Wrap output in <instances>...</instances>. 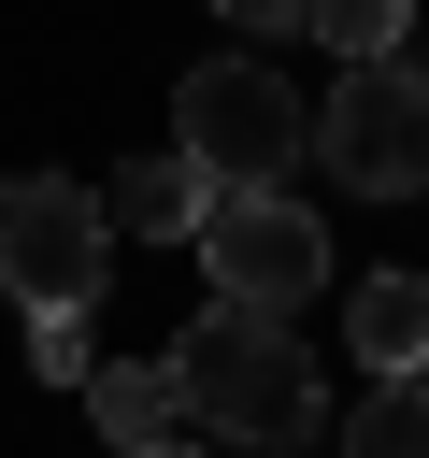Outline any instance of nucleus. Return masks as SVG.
I'll return each mask as SVG.
<instances>
[{
	"instance_id": "obj_5",
	"label": "nucleus",
	"mask_w": 429,
	"mask_h": 458,
	"mask_svg": "<svg viewBox=\"0 0 429 458\" xmlns=\"http://www.w3.org/2000/svg\"><path fill=\"white\" fill-rule=\"evenodd\" d=\"M186 243H200L214 301H272V315H300V301L329 286V229H315L286 186H214V200L186 215Z\"/></svg>"
},
{
	"instance_id": "obj_9",
	"label": "nucleus",
	"mask_w": 429,
	"mask_h": 458,
	"mask_svg": "<svg viewBox=\"0 0 429 458\" xmlns=\"http://www.w3.org/2000/svg\"><path fill=\"white\" fill-rule=\"evenodd\" d=\"M358 358H372V372L429 358V286H415V272H372V286H358Z\"/></svg>"
},
{
	"instance_id": "obj_11",
	"label": "nucleus",
	"mask_w": 429,
	"mask_h": 458,
	"mask_svg": "<svg viewBox=\"0 0 429 458\" xmlns=\"http://www.w3.org/2000/svg\"><path fill=\"white\" fill-rule=\"evenodd\" d=\"M29 358H43L57 386H86V315H29Z\"/></svg>"
},
{
	"instance_id": "obj_12",
	"label": "nucleus",
	"mask_w": 429,
	"mask_h": 458,
	"mask_svg": "<svg viewBox=\"0 0 429 458\" xmlns=\"http://www.w3.org/2000/svg\"><path fill=\"white\" fill-rule=\"evenodd\" d=\"M229 29H300V0H214Z\"/></svg>"
},
{
	"instance_id": "obj_4",
	"label": "nucleus",
	"mask_w": 429,
	"mask_h": 458,
	"mask_svg": "<svg viewBox=\"0 0 429 458\" xmlns=\"http://www.w3.org/2000/svg\"><path fill=\"white\" fill-rule=\"evenodd\" d=\"M315 157L358 186V200H415L429 186V72L386 43V57H343V86L315 100Z\"/></svg>"
},
{
	"instance_id": "obj_7",
	"label": "nucleus",
	"mask_w": 429,
	"mask_h": 458,
	"mask_svg": "<svg viewBox=\"0 0 429 458\" xmlns=\"http://www.w3.org/2000/svg\"><path fill=\"white\" fill-rule=\"evenodd\" d=\"M200 200H214V172H200L186 143H157V157H129V172L100 186V215H114V229H186Z\"/></svg>"
},
{
	"instance_id": "obj_3",
	"label": "nucleus",
	"mask_w": 429,
	"mask_h": 458,
	"mask_svg": "<svg viewBox=\"0 0 429 458\" xmlns=\"http://www.w3.org/2000/svg\"><path fill=\"white\" fill-rule=\"evenodd\" d=\"M172 143H186L214 186H286V172L315 157V114L286 100V72H257V57H200V72L172 86Z\"/></svg>"
},
{
	"instance_id": "obj_8",
	"label": "nucleus",
	"mask_w": 429,
	"mask_h": 458,
	"mask_svg": "<svg viewBox=\"0 0 429 458\" xmlns=\"http://www.w3.org/2000/svg\"><path fill=\"white\" fill-rule=\"evenodd\" d=\"M343 444H358V458H429V358H400V372L343 415Z\"/></svg>"
},
{
	"instance_id": "obj_10",
	"label": "nucleus",
	"mask_w": 429,
	"mask_h": 458,
	"mask_svg": "<svg viewBox=\"0 0 429 458\" xmlns=\"http://www.w3.org/2000/svg\"><path fill=\"white\" fill-rule=\"evenodd\" d=\"M400 14H415V0H300V29H315L329 57H386V43H400Z\"/></svg>"
},
{
	"instance_id": "obj_6",
	"label": "nucleus",
	"mask_w": 429,
	"mask_h": 458,
	"mask_svg": "<svg viewBox=\"0 0 429 458\" xmlns=\"http://www.w3.org/2000/svg\"><path fill=\"white\" fill-rule=\"evenodd\" d=\"M86 415H100V444H129V458H157V444H200V415H186L172 358H86Z\"/></svg>"
},
{
	"instance_id": "obj_1",
	"label": "nucleus",
	"mask_w": 429,
	"mask_h": 458,
	"mask_svg": "<svg viewBox=\"0 0 429 458\" xmlns=\"http://www.w3.org/2000/svg\"><path fill=\"white\" fill-rule=\"evenodd\" d=\"M157 358H172V386H186V415H200L214 444H315V429H329V415H315V372H300V344H286L272 301H200Z\"/></svg>"
},
{
	"instance_id": "obj_2",
	"label": "nucleus",
	"mask_w": 429,
	"mask_h": 458,
	"mask_svg": "<svg viewBox=\"0 0 429 458\" xmlns=\"http://www.w3.org/2000/svg\"><path fill=\"white\" fill-rule=\"evenodd\" d=\"M0 286H14V315H100V286H114V215H100V186L14 172V186H0Z\"/></svg>"
}]
</instances>
